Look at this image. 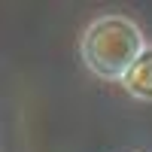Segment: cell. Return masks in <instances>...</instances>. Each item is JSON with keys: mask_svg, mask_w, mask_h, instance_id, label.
<instances>
[{"mask_svg": "<svg viewBox=\"0 0 152 152\" xmlns=\"http://www.w3.org/2000/svg\"><path fill=\"white\" fill-rule=\"evenodd\" d=\"M79 52L85 67L100 79L122 82L125 73L134 67V61L146 52L143 31L137 28V21L128 15H100L85 28Z\"/></svg>", "mask_w": 152, "mask_h": 152, "instance_id": "1", "label": "cell"}, {"mask_svg": "<svg viewBox=\"0 0 152 152\" xmlns=\"http://www.w3.org/2000/svg\"><path fill=\"white\" fill-rule=\"evenodd\" d=\"M122 88L137 100H152V46H146V52L134 61V67L125 73Z\"/></svg>", "mask_w": 152, "mask_h": 152, "instance_id": "2", "label": "cell"}]
</instances>
